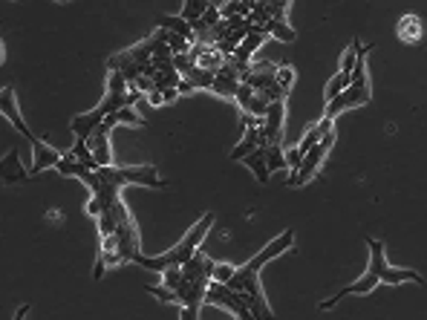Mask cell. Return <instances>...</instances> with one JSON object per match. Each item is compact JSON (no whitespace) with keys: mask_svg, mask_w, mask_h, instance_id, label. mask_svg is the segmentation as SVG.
I'll use <instances>...</instances> for the list:
<instances>
[{"mask_svg":"<svg viewBox=\"0 0 427 320\" xmlns=\"http://www.w3.org/2000/svg\"><path fill=\"white\" fill-rule=\"evenodd\" d=\"M211 225H214V213H202V220L194 222L191 231L182 237L171 251H165V254H159V257L139 254L133 263L142 266V268H147V271H154V274H162V271H167V268H182L196 251H200V246H202V239L208 237V228H211Z\"/></svg>","mask_w":427,"mask_h":320,"instance_id":"cell-1","label":"cell"},{"mask_svg":"<svg viewBox=\"0 0 427 320\" xmlns=\"http://www.w3.org/2000/svg\"><path fill=\"white\" fill-rule=\"evenodd\" d=\"M98 179L110 182L116 188H125V185H145V188H167V182L156 176V167L154 164H136V167H101Z\"/></svg>","mask_w":427,"mask_h":320,"instance_id":"cell-2","label":"cell"},{"mask_svg":"<svg viewBox=\"0 0 427 320\" xmlns=\"http://www.w3.org/2000/svg\"><path fill=\"white\" fill-rule=\"evenodd\" d=\"M367 248H370V268L367 271H373L375 277L381 280V283H387V286H399V283H404V280H410V283H424V277L419 271H413V268H393L390 263H387V257H384V242L381 239H367Z\"/></svg>","mask_w":427,"mask_h":320,"instance_id":"cell-3","label":"cell"},{"mask_svg":"<svg viewBox=\"0 0 427 320\" xmlns=\"http://www.w3.org/2000/svg\"><path fill=\"white\" fill-rule=\"evenodd\" d=\"M292 242H295V231L289 228V231H283L278 239H271L269 246L257 254V257H251V260L246 263V266H240V271L242 274H254V277H260V271H263V266L269 263V260H274L278 254H283V251H289L292 248Z\"/></svg>","mask_w":427,"mask_h":320,"instance_id":"cell-4","label":"cell"},{"mask_svg":"<svg viewBox=\"0 0 427 320\" xmlns=\"http://www.w3.org/2000/svg\"><path fill=\"white\" fill-rule=\"evenodd\" d=\"M0 113H3V118H9V121H12V127L18 130L21 136H26L29 142H35V139H38V136L26 127V121L21 118L18 98H14V89H12V87H3V89H0Z\"/></svg>","mask_w":427,"mask_h":320,"instance_id":"cell-5","label":"cell"},{"mask_svg":"<svg viewBox=\"0 0 427 320\" xmlns=\"http://www.w3.org/2000/svg\"><path fill=\"white\" fill-rule=\"evenodd\" d=\"M326 153H329V150H326L324 145H315V147L309 150V153L303 156L300 171H298L295 176H289V185H292V188H298V185H303V182H309L312 176H317V171H320V164H324Z\"/></svg>","mask_w":427,"mask_h":320,"instance_id":"cell-6","label":"cell"},{"mask_svg":"<svg viewBox=\"0 0 427 320\" xmlns=\"http://www.w3.org/2000/svg\"><path fill=\"white\" fill-rule=\"evenodd\" d=\"M381 280L375 277V274L373 271H367V274H361V277L355 280V283H349V286H344L341 288V292H335V297H329V300H324V303H320V309H332L335 306V303H338V300H344L346 295H370L373 292V288L378 286Z\"/></svg>","mask_w":427,"mask_h":320,"instance_id":"cell-7","label":"cell"},{"mask_svg":"<svg viewBox=\"0 0 427 320\" xmlns=\"http://www.w3.org/2000/svg\"><path fill=\"white\" fill-rule=\"evenodd\" d=\"M32 167H29V173H41V171H47V167H58V162L64 159V153H58L55 147H50L43 139H35L32 142Z\"/></svg>","mask_w":427,"mask_h":320,"instance_id":"cell-8","label":"cell"},{"mask_svg":"<svg viewBox=\"0 0 427 320\" xmlns=\"http://www.w3.org/2000/svg\"><path fill=\"white\" fill-rule=\"evenodd\" d=\"M257 147H269V139H266V133H263V127H249L246 133L240 136V142H237V147L231 150V159H237V162H242L249 153H254Z\"/></svg>","mask_w":427,"mask_h":320,"instance_id":"cell-9","label":"cell"},{"mask_svg":"<svg viewBox=\"0 0 427 320\" xmlns=\"http://www.w3.org/2000/svg\"><path fill=\"white\" fill-rule=\"evenodd\" d=\"M214 263L211 257H205V251H196L191 260L182 266V274H185V280H205V283H211V277H214Z\"/></svg>","mask_w":427,"mask_h":320,"instance_id":"cell-10","label":"cell"},{"mask_svg":"<svg viewBox=\"0 0 427 320\" xmlns=\"http://www.w3.org/2000/svg\"><path fill=\"white\" fill-rule=\"evenodd\" d=\"M0 176H3L6 185H21V182L29 179V171H23L18 150H9L3 156V162H0Z\"/></svg>","mask_w":427,"mask_h":320,"instance_id":"cell-11","label":"cell"},{"mask_svg":"<svg viewBox=\"0 0 427 320\" xmlns=\"http://www.w3.org/2000/svg\"><path fill=\"white\" fill-rule=\"evenodd\" d=\"M90 150H93V156L98 162V167H113V147H110V133L104 130H96V136L87 142Z\"/></svg>","mask_w":427,"mask_h":320,"instance_id":"cell-12","label":"cell"},{"mask_svg":"<svg viewBox=\"0 0 427 320\" xmlns=\"http://www.w3.org/2000/svg\"><path fill=\"white\" fill-rule=\"evenodd\" d=\"M156 26L165 29V32H174V35H179V38H185L188 43L196 41V38H194L191 23H188V21H182L179 14H159V18H156Z\"/></svg>","mask_w":427,"mask_h":320,"instance_id":"cell-13","label":"cell"},{"mask_svg":"<svg viewBox=\"0 0 427 320\" xmlns=\"http://www.w3.org/2000/svg\"><path fill=\"white\" fill-rule=\"evenodd\" d=\"M421 21L416 18V14H404V18L399 21V26H395V32H399V38L404 41V43H416L419 38H421Z\"/></svg>","mask_w":427,"mask_h":320,"instance_id":"cell-14","label":"cell"},{"mask_svg":"<svg viewBox=\"0 0 427 320\" xmlns=\"http://www.w3.org/2000/svg\"><path fill=\"white\" fill-rule=\"evenodd\" d=\"M242 164H246V167H251V173L257 176V182H263V185H266V182H269V164H266V147H257L254 150V153H249L246 159H242Z\"/></svg>","mask_w":427,"mask_h":320,"instance_id":"cell-15","label":"cell"},{"mask_svg":"<svg viewBox=\"0 0 427 320\" xmlns=\"http://www.w3.org/2000/svg\"><path fill=\"white\" fill-rule=\"evenodd\" d=\"M55 171H58L61 176H79V179H84V176L90 173L87 167H84L79 159L72 156V150H67V153H64V159L58 162V167H55Z\"/></svg>","mask_w":427,"mask_h":320,"instance_id":"cell-16","label":"cell"},{"mask_svg":"<svg viewBox=\"0 0 427 320\" xmlns=\"http://www.w3.org/2000/svg\"><path fill=\"white\" fill-rule=\"evenodd\" d=\"M263 29H266V35L278 38V41H283V43H292V41L298 38V35H295V29L289 26L286 21H274V18H271V21H266V26H263Z\"/></svg>","mask_w":427,"mask_h":320,"instance_id":"cell-17","label":"cell"},{"mask_svg":"<svg viewBox=\"0 0 427 320\" xmlns=\"http://www.w3.org/2000/svg\"><path fill=\"white\" fill-rule=\"evenodd\" d=\"M214 78H217V72H211V70H202V67H194L188 75H185V81L196 89V87H200V89H211L214 87Z\"/></svg>","mask_w":427,"mask_h":320,"instance_id":"cell-18","label":"cell"},{"mask_svg":"<svg viewBox=\"0 0 427 320\" xmlns=\"http://www.w3.org/2000/svg\"><path fill=\"white\" fill-rule=\"evenodd\" d=\"M353 87V75H344V72H335L332 78H329V84H326V101H332V98H338L344 89H349Z\"/></svg>","mask_w":427,"mask_h":320,"instance_id":"cell-19","label":"cell"},{"mask_svg":"<svg viewBox=\"0 0 427 320\" xmlns=\"http://www.w3.org/2000/svg\"><path fill=\"white\" fill-rule=\"evenodd\" d=\"M205 9H208L205 0H185V3H182L179 18H182V21H188V23H196V21H202Z\"/></svg>","mask_w":427,"mask_h":320,"instance_id":"cell-20","label":"cell"},{"mask_svg":"<svg viewBox=\"0 0 427 320\" xmlns=\"http://www.w3.org/2000/svg\"><path fill=\"white\" fill-rule=\"evenodd\" d=\"M266 164H269V171H286L289 162H286V153H283V145H269L266 147Z\"/></svg>","mask_w":427,"mask_h":320,"instance_id":"cell-21","label":"cell"},{"mask_svg":"<svg viewBox=\"0 0 427 320\" xmlns=\"http://www.w3.org/2000/svg\"><path fill=\"white\" fill-rule=\"evenodd\" d=\"M358 52H361V47H358V38H355V41L346 47V52L341 55V70H338V72H344V75H353V70H355V61H358Z\"/></svg>","mask_w":427,"mask_h":320,"instance_id":"cell-22","label":"cell"},{"mask_svg":"<svg viewBox=\"0 0 427 320\" xmlns=\"http://www.w3.org/2000/svg\"><path fill=\"white\" fill-rule=\"evenodd\" d=\"M234 274H237V266H231V263H217L214 266V277L211 280H217V283H231L234 280Z\"/></svg>","mask_w":427,"mask_h":320,"instance_id":"cell-23","label":"cell"},{"mask_svg":"<svg viewBox=\"0 0 427 320\" xmlns=\"http://www.w3.org/2000/svg\"><path fill=\"white\" fill-rule=\"evenodd\" d=\"M292 84H295V70L289 64H278V87L283 89V93H289Z\"/></svg>","mask_w":427,"mask_h":320,"instance_id":"cell-24","label":"cell"},{"mask_svg":"<svg viewBox=\"0 0 427 320\" xmlns=\"http://www.w3.org/2000/svg\"><path fill=\"white\" fill-rule=\"evenodd\" d=\"M320 139H324V133H320L317 130V125H312L309 130H306V136H303V139H300V150H303V153H309V150L315 147V145H320Z\"/></svg>","mask_w":427,"mask_h":320,"instance_id":"cell-25","label":"cell"},{"mask_svg":"<svg viewBox=\"0 0 427 320\" xmlns=\"http://www.w3.org/2000/svg\"><path fill=\"white\" fill-rule=\"evenodd\" d=\"M145 292H147V295H154V297H159L162 303H179L176 292H171L167 286H145Z\"/></svg>","mask_w":427,"mask_h":320,"instance_id":"cell-26","label":"cell"},{"mask_svg":"<svg viewBox=\"0 0 427 320\" xmlns=\"http://www.w3.org/2000/svg\"><path fill=\"white\" fill-rule=\"evenodd\" d=\"M303 156H306V153H303V150L295 145V147H289L286 150V162H289V171H292V176L300 171V164H303Z\"/></svg>","mask_w":427,"mask_h":320,"instance_id":"cell-27","label":"cell"},{"mask_svg":"<svg viewBox=\"0 0 427 320\" xmlns=\"http://www.w3.org/2000/svg\"><path fill=\"white\" fill-rule=\"evenodd\" d=\"M194 67H196V61L191 58V52H188V55H174V70L182 75V78H185V75H188Z\"/></svg>","mask_w":427,"mask_h":320,"instance_id":"cell-28","label":"cell"},{"mask_svg":"<svg viewBox=\"0 0 427 320\" xmlns=\"http://www.w3.org/2000/svg\"><path fill=\"white\" fill-rule=\"evenodd\" d=\"M202 23H205L208 29H214V26H220V23H222V14H220V3H208L205 14H202Z\"/></svg>","mask_w":427,"mask_h":320,"instance_id":"cell-29","label":"cell"},{"mask_svg":"<svg viewBox=\"0 0 427 320\" xmlns=\"http://www.w3.org/2000/svg\"><path fill=\"white\" fill-rule=\"evenodd\" d=\"M179 283H182V268H167V271H162V286H167L171 292H176Z\"/></svg>","mask_w":427,"mask_h":320,"instance_id":"cell-30","label":"cell"},{"mask_svg":"<svg viewBox=\"0 0 427 320\" xmlns=\"http://www.w3.org/2000/svg\"><path fill=\"white\" fill-rule=\"evenodd\" d=\"M254 96H257V89H251L249 84H240V89H237V98H234V101L242 107V110H246V107L251 104V98H254Z\"/></svg>","mask_w":427,"mask_h":320,"instance_id":"cell-31","label":"cell"},{"mask_svg":"<svg viewBox=\"0 0 427 320\" xmlns=\"http://www.w3.org/2000/svg\"><path fill=\"white\" fill-rule=\"evenodd\" d=\"M179 320H200V309H196V306H182L179 309Z\"/></svg>","mask_w":427,"mask_h":320,"instance_id":"cell-32","label":"cell"},{"mask_svg":"<svg viewBox=\"0 0 427 320\" xmlns=\"http://www.w3.org/2000/svg\"><path fill=\"white\" fill-rule=\"evenodd\" d=\"M162 98H165V104L176 101V98H179V89H176V87H174V89H165V93H162Z\"/></svg>","mask_w":427,"mask_h":320,"instance_id":"cell-33","label":"cell"},{"mask_svg":"<svg viewBox=\"0 0 427 320\" xmlns=\"http://www.w3.org/2000/svg\"><path fill=\"white\" fill-rule=\"evenodd\" d=\"M147 101H150V104H154V107L165 104V98H162V93H159V89H154V93H150V96H147Z\"/></svg>","mask_w":427,"mask_h":320,"instance_id":"cell-34","label":"cell"},{"mask_svg":"<svg viewBox=\"0 0 427 320\" xmlns=\"http://www.w3.org/2000/svg\"><path fill=\"white\" fill-rule=\"evenodd\" d=\"M26 314H29V303H26V306H21V309H18V314H14V320H23Z\"/></svg>","mask_w":427,"mask_h":320,"instance_id":"cell-35","label":"cell"},{"mask_svg":"<svg viewBox=\"0 0 427 320\" xmlns=\"http://www.w3.org/2000/svg\"><path fill=\"white\" fill-rule=\"evenodd\" d=\"M179 93H194V87H191L185 78H182V84H179Z\"/></svg>","mask_w":427,"mask_h":320,"instance_id":"cell-36","label":"cell"}]
</instances>
